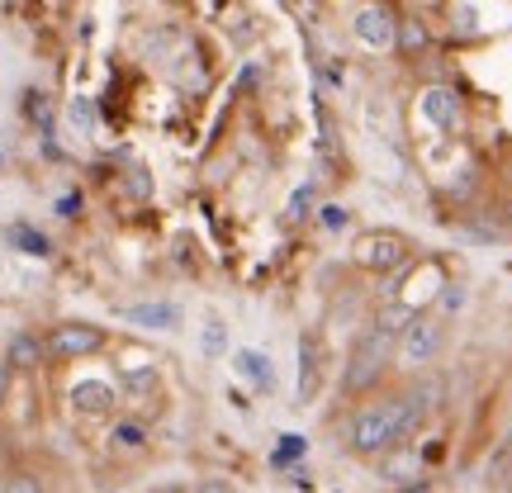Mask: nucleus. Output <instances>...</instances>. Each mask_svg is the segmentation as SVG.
Returning <instances> with one entry per match:
<instances>
[{"label":"nucleus","mask_w":512,"mask_h":493,"mask_svg":"<svg viewBox=\"0 0 512 493\" xmlns=\"http://www.w3.org/2000/svg\"><path fill=\"white\" fill-rule=\"evenodd\" d=\"M418 427H422L418 403L408 399V394H399V399H384V403L361 408L347 427V441H351L356 456H380V451H389L394 441L413 437Z\"/></svg>","instance_id":"obj_1"},{"label":"nucleus","mask_w":512,"mask_h":493,"mask_svg":"<svg viewBox=\"0 0 512 493\" xmlns=\"http://www.w3.org/2000/svg\"><path fill=\"white\" fill-rule=\"evenodd\" d=\"M394 356V337H384L375 323H370L361 337H356V347H351V361H347V375H342V389L347 394H361L366 384L380 380L384 361Z\"/></svg>","instance_id":"obj_2"},{"label":"nucleus","mask_w":512,"mask_h":493,"mask_svg":"<svg viewBox=\"0 0 512 493\" xmlns=\"http://www.w3.org/2000/svg\"><path fill=\"white\" fill-rule=\"evenodd\" d=\"M43 347H48V356H57V361H81V356H95V351L105 347V332L95 328V323H57L48 337H43Z\"/></svg>","instance_id":"obj_3"},{"label":"nucleus","mask_w":512,"mask_h":493,"mask_svg":"<svg viewBox=\"0 0 512 493\" xmlns=\"http://www.w3.org/2000/svg\"><path fill=\"white\" fill-rule=\"evenodd\" d=\"M437 351H441V318H422V313L394 342V356L403 366H427V361H437Z\"/></svg>","instance_id":"obj_4"},{"label":"nucleus","mask_w":512,"mask_h":493,"mask_svg":"<svg viewBox=\"0 0 512 493\" xmlns=\"http://www.w3.org/2000/svg\"><path fill=\"white\" fill-rule=\"evenodd\" d=\"M403 261H408V242L399 233H366V238L356 242V266H366V271H399Z\"/></svg>","instance_id":"obj_5"},{"label":"nucleus","mask_w":512,"mask_h":493,"mask_svg":"<svg viewBox=\"0 0 512 493\" xmlns=\"http://www.w3.org/2000/svg\"><path fill=\"white\" fill-rule=\"evenodd\" d=\"M394 29H399V19L389 15L384 5H361V10H356V19H351V34L361 38L370 53L394 48Z\"/></svg>","instance_id":"obj_6"},{"label":"nucleus","mask_w":512,"mask_h":493,"mask_svg":"<svg viewBox=\"0 0 512 493\" xmlns=\"http://www.w3.org/2000/svg\"><path fill=\"white\" fill-rule=\"evenodd\" d=\"M323 380V342L318 332H299V403H313Z\"/></svg>","instance_id":"obj_7"},{"label":"nucleus","mask_w":512,"mask_h":493,"mask_svg":"<svg viewBox=\"0 0 512 493\" xmlns=\"http://www.w3.org/2000/svg\"><path fill=\"white\" fill-rule=\"evenodd\" d=\"M124 323L147 328V332H171V328H181V309L166 304V299H143V304H128L124 309Z\"/></svg>","instance_id":"obj_8"},{"label":"nucleus","mask_w":512,"mask_h":493,"mask_svg":"<svg viewBox=\"0 0 512 493\" xmlns=\"http://www.w3.org/2000/svg\"><path fill=\"white\" fill-rule=\"evenodd\" d=\"M422 119L432 128H441V133H451L460 124V95L446 91V86H427L422 91Z\"/></svg>","instance_id":"obj_9"},{"label":"nucleus","mask_w":512,"mask_h":493,"mask_svg":"<svg viewBox=\"0 0 512 493\" xmlns=\"http://www.w3.org/2000/svg\"><path fill=\"white\" fill-rule=\"evenodd\" d=\"M233 375H238L242 384H252V389H275V366H271V356L266 351H256V347H238L233 351Z\"/></svg>","instance_id":"obj_10"},{"label":"nucleus","mask_w":512,"mask_h":493,"mask_svg":"<svg viewBox=\"0 0 512 493\" xmlns=\"http://www.w3.org/2000/svg\"><path fill=\"white\" fill-rule=\"evenodd\" d=\"M72 408H76V413H86V418H100V413H110V408H114V389L105 380L72 384Z\"/></svg>","instance_id":"obj_11"},{"label":"nucleus","mask_w":512,"mask_h":493,"mask_svg":"<svg viewBox=\"0 0 512 493\" xmlns=\"http://www.w3.org/2000/svg\"><path fill=\"white\" fill-rule=\"evenodd\" d=\"M5 361L15 370H38L48 361V347H43V337H34V332H15L10 347H5Z\"/></svg>","instance_id":"obj_12"},{"label":"nucleus","mask_w":512,"mask_h":493,"mask_svg":"<svg viewBox=\"0 0 512 493\" xmlns=\"http://www.w3.org/2000/svg\"><path fill=\"white\" fill-rule=\"evenodd\" d=\"M413 318H418V309H413V304H403V299H389V304L375 313V328H380L384 337H394V342H399L403 328H408Z\"/></svg>","instance_id":"obj_13"},{"label":"nucleus","mask_w":512,"mask_h":493,"mask_svg":"<svg viewBox=\"0 0 512 493\" xmlns=\"http://www.w3.org/2000/svg\"><path fill=\"white\" fill-rule=\"evenodd\" d=\"M200 351L209 356V361L228 351V323H223L219 313H209V318H204V328H200Z\"/></svg>","instance_id":"obj_14"},{"label":"nucleus","mask_w":512,"mask_h":493,"mask_svg":"<svg viewBox=\"0 0 512 493\" xmlns=\"http://www.w3.org/2000/svg\"><path fill=\"white\" fill-rule=\"evenodd\" d=\"M441 394H446V384L437 380V375H432V380H422V384H413V389H408V399L418 403V413H422V422L432 418V413H437V403H441Z\"/></svg>","instance_id":"obj_15"},{"label":"nucleus","mask_w":512,"mask_h":493,"mask_svg":"<svg viewBox=\"0 0 512 493\" xmlns=\"http://www.w3.org/2000/svg\"><path fill=\"white\" fill-rule=\"evenodd\" d=\"M394 48H399L403 57H418L422 48H427V29H422L418 19H403L399 29H394Z\"/></svg>","instance_id":"obj_16"},{"label":"nucleus","mask_w":512,"mask_h":493,"mask_svg":"<svg viewBox=\"0 0 512 493\" xmlns=\"http://www.w3.org/2000/svg\"><path fill=\"white\" fill-rule=\"evenodd\" d=\"M10 242H15L19 252H29V256H48V252H53V242L43 238L38 228H29V223H15V228H10Z\"/></svg>","instance_id":"obj_17"},{"label":"nucleus","mask_w":512,"mask_h":493,"mask_svg":"<svg viewBox=\"0 0 512 493\" xmlns=\"http://www.w3.org/2000/svg\"><path fill=\"white\" fill-rule=\"evenodd\" d=\"M110 441H114V451H143L147 446V427L143 422H119L110 432Z\"/></svg>","instance_id":"obj_18"},{"label":"nucleus","mask_w":512,"mask_h":493,"mask_svg":"<svg viewBox=\"0 0 512 493\" xmlns=\"http://www.w3.org/2000/svg\"><path fill=\"white\" fill-rule=\"evenodd\" d=\"M19 110L29 114V119H34V124L43 128V133L53 128V105H48V95H43V91H24V100H19Z\"/></svg>","instance_id":"obj_19"},{"label":"nucleus","mask_w":512,"mask_h":493,"mask_svg":"<svg viewBox=\"0 0 512 493\" xmlns=\"http://www.w3.org/2000/svg\"><path fill=\"white\" fill-rule=\"evenodd\" d=\"M0 493H43V484H38L34 475H24V470H15V475H5Z\"/></svg>","instance_id":"obj_20"},{"label":"nucleus","mask_w":512,"mask_h":493,"mask_svg":"<svg viewBox=\"0 0 512 493\" xmlns=\"http://www.w3.org/2000/svg\"><path fill=\"white\" fill-rule=\"evenodd\" d=\"M309 204H313V185H299V190L290 195V219H304Z\"/></svg>","instance_id":"obj_21"},{"label":"nucleus","mask_w":512,"mask_h":493,"mask_svg":"<svg viewBox=\"0 0 512 493\" xmlns=\"http://www.w3.org/2000/svg\"><path fill=\"white\" fill-rule=\"evenodd\" d=\"M318 223H323V228H332V233H337V228H347V214H342L337 204H323V214H318Z\"/></svg>","instance_id":"obj_22"},{"label":"nucleus","mask_w":512,"mask_h":493,"mask_svg":"<svg viewBox=\"0 0 512 493\" xmlns=\"http://www.w3.org/2000/svg\"><path fill=\"white\" fill-rule=\"evenodd\" d=\"M72 119L81 128H95V110H91V100H72Z\"/></svg>","instance_id":"obj_23"},{"label":"nucleus","mask_w":512,"mask_h":493,"mask_svg":"<svg viewBox=\"0 0 512 493\" xmlns=\"http://www.w3.org/2000/svg\"><path fill=\"white\" fill-rule=\"evenodd\" d=\"M456 29L460 34H475V10H470V5H460L456 10Z\"/></svg>","instance_id":"obj_24"},{"label":"nucleus","mask_w":512,"mask_h":493,"mask_svg":"<svg viewBox=\"0 0 512 493\" xmlns=\"http://www.w3.org/2000/svg\"><path fill=\"white\" fill-rule=\"evenodd\" d=\"M195 493H238V489H233V484H223V479H204Z\"/></svg>","instance_id":"obj_25"},{"label":"nucleus","mask_w":512,"mask_h":493,"mask_svg":"<svg viewBox=\"0 0 512 493\" xmlns=\"http://www.w3.org/2000/svg\"><path fill=\"white\" fill-rule=\"evenodd\" d=\"M128 190H133V195H147V171H143V166L128 176Z\"/></svg>","instance_id":"obj_26"},{"label":"nucleus","mask_w":512,"mask_h":493,"mask_svg":"<svg viewBox=\"0 0 512 493\" xmlns=\"http://www.w3.org/2000/svg\"><path fill=\"white\" fill-rule=\"evenodd\" d=\"M57 214H67V219H72V214H76V195H67V200H57Z\"/></svg>","instance_id":"obj_27"},{"label":"nucleus","mask_w":512,"mask_h":493,"mask_svg":"<svg viewBox=\"0 0 512 493\" xmlns=\"http://www.w3.org/2000/svg\"><path fill=\"white\" fill-rule=\"evenodd\" d=\"M512 456V427H508V437H503V451H498V460H508Z\"/></svg>","instance_id":"obj_28"},{"label":"nucleus","mask_w":512,"mask_h":493,"mask_svg":"<svg viewBox=\"0 0 512 493\" xmlns=\"http://www.w3.org/2000/svg\"><path fill=\"white\" fill-rule=\"evenodd\" d=\"M162 493H195V489H181V484H171V489H162Z\"/></svg>","instance_id":"obj_29"}]
</instances>
